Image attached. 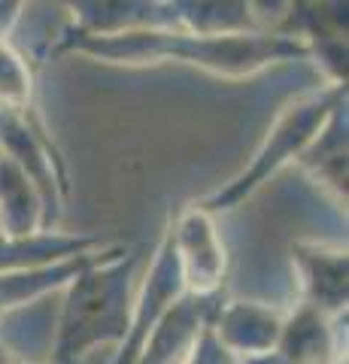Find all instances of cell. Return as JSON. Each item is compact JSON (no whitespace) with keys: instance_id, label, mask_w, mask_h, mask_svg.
<instances>
[{"instance_id":"5bb4252c","label":"cell","mask_w":349,"mask_h":364,"mask_svg":"<svg viewBox=\"0 0 349 364\" xmlns=\"http://www.w3.org/2000/svg\"><path fill=\"white\" fill-rule=\"evenodd\" d=\"M37 231H52L37 188L6 155H0V234L25 237Z\"/></svg>"},{"instance_id":"7c38bea8","label":"cell","mask_w":349,"mask_h":364,"mask_svg":"<svg viewBox=\"0 0 349 364\" xmlns=\"http://www.w3.org/2000/svg\"><path fill=\"white\" fill-rule=\"evenodd\" d=\"M346 107H340L334 116L325 122V128L313 136V143L301 152L298 167L307 173L328 198L346 207V191H349V173H346Z\"/></svg>"},{"instance_id":"8992f818","label":"cell","mask_w":349,"mask_h":364,"mask_svg":"<svg viewBox=\"0 0 349 364\" xmlns=\"http://www.w3.org/2000/svg\"><path fill=\"white\" fill-rule=\"evenodd\" d=\"M301 304L316 306L325 316H343L349 301V255L343 243L328 240H295L291 243Z\"/></svg>"},{"instance_id":"e0dca14e","label":"cell","mask_w":349,"mask_h":364,"mask_svg":"<svg viewBox=\"0 0 349 364\" xmlns=\"http://www.w3.org/2000/svg\"><path fill=\"white\" fill-rule=\"evenodd\" d=\"M183 364H240V361L234 358L231 352H225L222 343H219L216 337H213V331L207 328V331L198 337L195 349L188 352V358H186Z\"/></svg>"},{"instance_id":"52a82bcc","label":"cell","mask_w":349,"mask_h":364,"mask_svg":"<svg viewBox=\"0 0 349 364\" xmlns=\"http://www.w3.org/2000/svg\"><path fill=\"white\" fill-rule=\"evenodd\" d=\"M283 310L262 301H231L222 298L210 331L240 364H264L270 361L283 328Z\"/></svg>"},{"instance_id":"8fae6325","label":"cell","mask_w":349,"mask_h":364,"mask_svg":"<svg viewBox=\"0 0 349 364\" xmlns=\"http://www.w3.org/2000/svg\"><path fill=\"white\" fill-rule=\"evenodd\" d=\"M73 33H122L140 28H176L173 0L171 4H149V0H88L70 4Z\"/></svg>"},{"instance_id":"30bf717a","label":"cell","mask_w":349,"mask_h":364,"mask_svg":"<svg viewBox=\"0 0 349 364\" xmlns=\"http://www.w3.org/2000/svg\"><path fill=\"white\" fill-rule=\"evenodd\" d=\"M328 361H340L334 318L319 313L316 306L298 304L295 310L283 316L276 349L264 364H328Z\"/></svg>"},{"instance_id":"5b68a950","label":"cell","mask_w":349,"mask_h":364,"mask_svg":"<svg viewBox=\"0 0 349 364\" xmlns=\"http://www.w3.org/2000/svg\"><path fill=\"white\" fill-rule=\"evenodd\" d=\"M183 294H186V282H183V273H179V261L173 252L171 234H167V228H164L161 240L152 252V264L146 270L140 289H134L128 331H125V340L116 346V355H112L109 364L137 361L143 343L149 340V334L161 325V318L173 310Z\"/></svg>"},{"instance_id":"4fadbf2b","label":"cell","mask_w":349,"mask_h":364,"mask_svg":"<svg viewBox=\"0 0 349 364\" xmlns=\"http://www.w3.org/2000/svg\"><path fill=\"white\" fill-rule=\"evenodd\" d=\"M109 246L97 249V252L80 255V258L61 261V264H49V267H37V270H21V273H0V316L9 313V310H18V306H25V304H33V301L46 298L49 291H64L85 267H92Z\"/></svg>"},{"instance_id":"9a60e30c","label":"cell","mask_w":349,"mask_h":364,"mask_svg":"<svg viewBox=\"0 0 349 364\" xmlns=\"http://www.w3.org/2000/svg\"><path fill=\"white\" fill-rule=\"evenodd\" d=\"M0 107L9 116L25 122L37 136L52 140L49 124L37 107V88H33L31 64L9 43L0 46Z\"/></svg>"},{"instance_id":"d6986e66","label":"cell","mask_w":349,"mask_h":364,"mask_svg":"<svg viewBox=\"0 0 349 364\" xmlns=\"http://www.w3.org/2000/svg\"><path fill=\"white\" fill-rule=\"evenodd\" d=\"M0 364H28V361H25V358H18L16 352L9 349V346L4 343V340H0Z\"/></svg>"},{"instance_id":"44dd1931","label":"cell","mask_w":349,"mask_h":364,"mask_svg":"<svg viewBox=\"0 0 349 364\" xmlns=\"http://www.w3.org/2000/svg\"><path fill=\"white\" fill-rule=\"evenodd\" d=\"M0 155H4V152H0Z\"/></svg>"},{"instance_id":"9c48e42d","label":"cell","mask_w":349,"mask_h":364,"mask_svg":"<svg viewBox=\"0 0 349 364\" xmlns=\"http://www.w3.org/2000/svg\"><path fill=\"white\" fill-rule=\"evenodd\" d=\"M109 246L95 231H37L25 237H4L0 234V273H21V270H37L61 261L80 258L88 252Z\"/></svg>"},{"instance_id":"3957f363","label":"cell","mask_w":349,"mask_h":364,"mask_svg":"<svg viewBox=\"0 0 349 364\" xmlns=\"http://www.w3.org/2000/svg\"><path fill=\"white\" fill-rule=\"evenodd\" d=\"M340 107H346V88L343 85H328L325 82L316 91H307L295 100L279 109V116L274 119V124L267 128L262 146L255 149V155L249 158L237 176H231L228 182H222L216 191H210L207 198H200L198 203L204 210H210L213 215L237 210L240 203H246L264 182L274 179L279 170L295 164L301 152L313 143L325 122Z\"/></svg>"},{"instance_id":"7a4b0ae2","label":"cell","mask_w":349,"mask_h":364,"mask_svg":"<svg viewBox=\"0 0 349 364\" xmlns=\"http://www.w3.org/2000/svg\"><path fill=\"white\" fill-rule=\"evenodd\" d=\"M140 258V246L112 243L64 289L49 364H82L97 346H119L125 340Z\"/></svg>"},{"instance_id":"6da1fadb","label":"cell","mask_w":349,"mask_h":364,"mask_svg":"<svg viewBox=\"0 0 349 364\" xmlns=\"http://www.w3.org/2000/svg\"><path fill=\"white\" fill-rule=\"evenodd\" d=\"M49 55H88L119 67L186 64L219 79H249L267 67L310 58L307 46L279 28L225 37H207L183 28H140L122 33H73L64 28L55 37V46H49Z\"/></svg>"},{"instance_id":"2e32d148","label":"cell","mask_w":349,"mask_h":364,"mask_svg":"<svg viewBox=\"0 0 349 364\" xmlns=\"http://www.w3.org/2000/svg\"><path fill=\"white\" fill-rule=\"evenodd\" d=\"M176 28L207 37H225V33H249L262 31L255 16V4H231V0H173Z\"/></svg>"},{"instance_id":"ffe728a7","label":"cell","mask_w":349,"mask_h":364,"mask_svg":"<svg viewBox=\"0 0 349 364\" xmlns=\"http://www.w3.org/2000/svg\"><path fill=\"white\" fill-rule=\"evenodd\" d=\"M328 364H343V361H328Z\"/></svg>"},{"instance_id":"ba28073f","label":"cell","mask_w":349,"mask_h":364,"mask_svg":"<svg viewBox=\"0 0 349 364\" xmlns=\"http://www.w3.org/2000/svg\"><path fill=\"white\" fill-rule=\"evenodd\" d=\"M222 298L225 294H216V298L183 294L173 310L161 318V325L149 334L134 364H183L195 349L198 337L213 325Z\"/></svg>"},{"instance_id":"ac0fdd59","label":"cell","mask_w":349,"mask_h":364,"mask_svg":"<svg viewBox=\"0 0 349 364\" xmlns=\"http://www.w3.org/2000/svg\"><path fill=\"white\" fill-rule=\"evenodd\" d=\"M21 9H25V4H13V0H6V4H4V0H0V46L6 43L9 31L16 28Z\"/></svg>"},{"instance_id":"277c9868","label":"cell","mask_w":349,"mask_h":364,"mask_svg":"<svg viewBox=\"0 0 349 364\" xmlns=\"http://www.w3.org/2000/svg\"><path fill=\"white\" fill-rule=\"evenodd\" d=\"M173 252L179 261V273L186 282V294L216 298L225 294L228 279V246L222 240L216 215L204 210L198 200L179 207L167 225Z\"/></svg>"}]
</instances>
